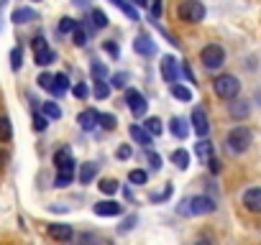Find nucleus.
I'll use <instances>...</instances> for the list:
<instances>
[{
    "label": "nucleus",
    "instance_id": "f257e3e1",
    "mask_svg": "<svg viewBox=\"0 0 261 245\" xmlns=\"http://www.w3.org/2000/svg\"><path fill=\"white\" fill-rule=\"evenodd\" d=\"M213 89H215L218 97L233 100V97H238V92H241V82H238L233 74H220V77L213 79Z\"/></svg>",
    "mask_w": 261,
    "mask_h": 245
},
{
    "label": "nucleus",
    "instance_id": "f03ea898",
    "mask_svg": "<svg viewBox=\"0 0 261 245\" xmlns=\"http://www.w3.org/2000/svg\"><path fill=\"white\" fill-rule=\"evenodd\" d=\"M225 143H228V151H230V154H243V151H248V146H251V131L243 128V126H238V128H233V131L228 133Z\"/></svg>",
    "mask_w": 261,
    "mask_h": 245
},
{
    "label": "nucleus",
    "instance_id": "7ed1b4c3",
    "mask_svg": "<svg viewBox=\"0 0 261 245\" xmlns=\"http://www.w3.org/2000/svg\"><path fill=\"white\" fill-rule=\"evenodd\" d=\"M200 62H202L205 69H220V67L225 64V51H223V46H218V44L205 46V49L200 51Z\"/></svg>",
    "mask_w": 261,
    "mask_h": 245
},
{
    "label": "nucleus",
    "instance_id": "20e7f679",
    "mask_svg": "<svg viewBox=\"0 0 261 245\" xmlns=\"http://www.w3.org/2000/svg\"><path fill=\"white\" fill-rule=\"evenodd\" d=\"M179 18L187 21V23H200L205 18V6L200 0H185L179 6Z\"/></svg>",
    "mask_w": 261,
    "mask_h": 245
},
{
    "label": "nucleus",
    "instance_id": "39448f33",
    "mask_svg": "<svg viewBox=\"0 0 261 245\" xmlns=\"http://www.w3.org/2000/svg\"><path fill=\"white\" fill-rule=\"evenodd\" d=\"M125 105L130 107L134 117H144V115H146V107H149L146 97H144L139 89H128V92H125Z\"/></svg>",
    "mask_w": 261,
    "mask_h": 245
},
{
    "label": "nucleus",
    "instance_id": "423d86ee",
    "mask_svg": "<svg viewBox=\"0 0 261 245\" xmlns=\"http://www.w3.org/2000/svg\"><path fill=\"white\" fill-rule=\"evenodd\" d=\"M192 128H195V133H197L200 138H205V136L210 133V122H207V112H205L202 107H195V110H192Z\"/></svg>",
    "mask_w": 261,
    "mask_h": 245
},
{
    "label": "nucleus",
    "instance_id": "0eeeda50",
    "mask_svg": "<svg viewBox=\"0 0 261 245\" xmlns=\"http://www.w3.org/2000/svg\"><path fill=\"white\" fill-rule=\"evenodd\" d=\"M159 69H162V77H164V82H169V84H174L177 82V74H179V67H177V59L174 56H162V64H159Z\"/></svg>",
    "mask_w": 261,
    "mask_h": 245
},
{
    "label": "nucleus",
    "instance_id": "6e6552de",
    "mask_svg": "<svg viewBox=\"0 0 261 245\" xmlns=\"http://www.w3.org/2000/svg\"><path fill=\"white\" fill-rule=\"evenodd\" d=\"M77 122H80L82 131H95V126H100V112L92 110V107H87V110H82L77 115Z\"/></svg>",
    "mask_w": 261,
    "mask_h": 245
},
{
    "label": "nucleus",
    "instance_id": "1a4fd4ad",
    "mask_svg": "<svg viewBox=\"0 0 261 245\" xmlns=\"http://www.w3.org/2000/svg\"><path fill=\"white\" fill-rule=\"evenodd\" d=\"M134 49H136L141 56H154V54H156V44L151 41L149 34H139L136 41H134Z\"/></svg>",
    "mask_w": 261,
    "mask_h": 245
},
{
    "label": "nucleus",
    "instance_id": "9d476101",
    "mask_svg": "<svg viewBox=\"0 0 261 245\" xmlns=\"http://www.w3.org/2000/svg\"><path fill=\"white\" fill-rule=\"evenodd\" d=\"M54 164H57V171H74V159H72V151L64 146L54 154Z\"/></svg>",
    "mask_w": 261,
    "mask_h": 245
},
{
    "label": "nucleus",
    "instance_id": "9b49d317",
    "mask_svg": "<svg viewBox=\"0 0 261 245\" xmlns=\"http://www.w3.org/2000/svg\"><path fill=\"white\" fill-rule=\"evenodd\" d=\"M190 202H192V215H210V212H215V207H218V204H215L210 197H205V194L192 197Z\"/></svg>",
    "mask_w": 261,
    "mask_h": 245
},
{
    "label": "nucleus",
    "instance_id": "f8f14e48",
    "mask_svg": "<svg viewBox=\"0 0 261 245\" xmlns=\"http://www.w3.org/2000/svg\"><path fill=\"white\" fill-rule=\"evenodd\" d=\"M120 212H123V207L118 202H113V199H105V202L95 204V215L97 217H118Z\"/></svg>",
    "mask_w": 261,
    "mask_h": 245
},
{
    "label": "nucleus",
    "instance_id": "ddd939ff",
    "mask_svg": "<svg viewBox=\"0 0 261 245\" xmlns=\"http://www.w3.org/2000/svg\"><path fill=\"white\" fill-rule=\"evenodd\" d=\"M243 204L248 212H261V187H251L243 194Z\"/></svg>",
    "mask_w": 261,
    "mask_h": 245
},
{
    "label": "nucleus",
    "instance_id": "4468645a",
    "mask_svg": "<svg viewBox=\"0 0 261 245\" xmlns=\"http://www.w3.org/2000/svg\"><path fill=\"white\" fill-rule=\"evenodd\" d=\"M248 112H251V102L248 100H238V97L230 100V117L233 120H243V117H248Z\"/></svg>",
    "mask_w": 261,
    "mask_h": 245
},
{
    "label": "nucleus",
    "instance_id": "2eb2a0df",
    "mask_svg": "<svg viewBox=\"0 0 261 245\" xmlns=\"http://www.w3.org/2000/svg\"><path fill=\"white\" fill-rule=\"evenodd\" d=\"M169 131H172V136L179 138V141H185V138L190 136V126H187L185 117H172V120H169Z\"/></svg>",
    "mask_w": 261,
    "mask_h": 245
},
{
    "label": "nucleus",
    "instance_id": "dca6fc26",
    "mask_svg": "<svg viewBox=\"0 0 261 245\" xmlns=\"http://www.w3.org/2000/svg\"><path fill=\"white\" fill-rule=\"evenodd\" d=\"M49 237H54V240H72L74 232H72L69 225H64V222H54V225H49Z\"/></svg>",
    "mask_w": 261,
    "mask_h": 245
},
{
    "label": "nucleus",
    "instance_id": "f3484780",
    "mask_svg": "<svg viewBox=\"0 0 261 245\" xmlns=\"http://www.w3.org/2000/svg\"><path fill=\"white\" fill-rule=\"evenodd\" d=\"M128 133H130V138H134L136 143H141L144 148H149V146H151V133L146 131V126H144V128H141V126H130V128H128Z\"/></svg>",
    "mask_w": 261,
    "mask_h": 245
},
{
    "label": "nucleus",
    "instance_id": "a211bd4d",
    "mask_svg": "<svg viewBox=\"0 0 261 245\" xmlns=\"http://www.w3.org/2000/svg\"><path fill=\"white\" fill-rule=\"evenodd\" d=\"M39 16H36V11L34 8H18V11H13V16H11V21L13 23H18V26H23V23H31V21H36Z\"/></svg>",
    "mask_w": 261,
    "mask_h": 245
},
{
    "label": "nucleus",
    "instance_id": "6ab92c4d",
    "mask_svg": "<svg viewBox=\"0 0 261 245\" xmlns=\"http://www.w3.org/2000/svg\"><path fill=\"white\" fill-rule=\"evenodd\" d=\"M67 89H69V79H67V74H54V82H51V95L54 97H62V95H67Z\"/></svg>",
    "mask_w": 261,
    "mask_h": 245
},
{
    "label": "nucleus",
    "instance_id": "aec40b11",
    "mask_svg": "<svg viewBox=\"0 0 261 245\" xmlns=\"http://www.w3.org/2000/svg\"><path fill=\"white\" fill-rule=\"evenodd\" d=\"M95 176H97V164L95 161L80 164V184H90Z\"/></svg>",
    "mask_w": 261,
    "mask_h": 245
},
{
    "label": "nucleus",
    "instance_id": "412c9836",
    "mask_svg": "<svg viewBox=\"0 0 261 245\" xmlns=\"http://www.w3.org/2000/svg\"><path fill=\"white\" fill-rule=\"evenodd\" d=\"M34 59H36L39 67H49V64H54L57 54H54L49 46H44V49H36V51H34Z\"/></svg>",
    "mask_w": 261,
    "mask_h": 245
},
{
    "label": "nucleus",
    "instance_id": "4be33fe9",
    "mask_svg": "<svg viewBox=\"0 0 261 245\" xmlns=\"http://www.w3.org/2000/svg\"><path fill=\"white\" fill-rule=\"evenodd\" d=\"M195 154L200 156V161H210V159H213V143L207 141V136L200 138V143L195 146Z\"/></svg>",
    "mask_w": 261,
    "mask_h": 245
},
{
    "label": "nucleus",
    "instance_id": "5701e85b",
    "mask_svg": "<svg viewBox=\"0 0 261 245\" xmlns=\"http://www.w3.org/2000/svg\"><path fill=\"white\" fill-rule=\"evenodd\" d=\"M110 3L123 13V16H128L130 21H139V13H136V8L134 6H128V0H110Z\"/></svg>",
    "mask_w": 261,
    "mask_h": 245
},
{
    "label": "nucleus",
    "instance_id": "b1692460",
    "mask_svg": "<svg viewBox=\"0 0 261 245\" xmlns=\"http://www.w3.org/2000/svg\"><path fill=\"white\" fill-rule=\"evenodd\" d=\"M172 164H174L177 169H182V171H185V169L190 166V154H187L185 148H177V151L172 154Z\"/></svg>",
    "mask_w": 261,
    "mask_h": 245
},
{
    "label": "nucleus",
    "instance_id": "393cba45",
    "mask_svg": "<svg viewBox=\"0 0 261 245\" xmlns=\"http://www.w3.org/2000/svg\"><path fill=\"white\" fill-rule=\"evenodd\" d=\"M41 110H44V115H46V117H51V120H59V117H62V107H59L57 102H51V100H49V102H44V107H41Z\"/></svg>",
    "mask_w": 261,
    "mask_h": 245
},
{
    "label": "nucleus",
    "instance_id": "a878e982",
    "mask_svg": "<svg viewBox=\"0 0 261 245\" xmlns=\"http://www.w3.org/2000/svg\"><path fill=\"white\" fill-rule=\"evenodd\" d=\"M72 179H74V171H57V179H54V187H59V189H64V187H69V184H72Z\"/></svg>",
    "mask_w": 261,
    "mask_h": 245
},
{
    "label": "nucleus",
    "instance_id": "bb28decb",
    "mask_svg": "<svg viewBox=\"0 0 261 245\" xmlns=\"http://www.w3.org/2000/svg\"><path fill=\"white\" fill-rule=\"evenodd\" d=\"M146 131L151 133V136H162V131H164V126H162V120L159 117H146Z\"/></svg>",
    "mask_w": 261,
    "mask_h": 245
},
{
    "label": "nucleus",
    "instance_id": "cd10ccee",
    "mask_svg": "<svg viewBox=\"0 0 261 245\" xmlns=\"http://www.w3.org/2000/svg\"><path fill=\"white\" fill-rule=\"evenodd\" d=\"M146 179H149V174H146L144 169H134V171L128 174V181H130V184H136V187L146 184Z\"/></svg>",
    "mask_w": 261,
    "mask_h": 245
},
{
    "label": "nucleus",
    "instance_id": "c85d7f7f",
    "mask_svg": "<svg viewBox=\"0 0 261 245\" xmlns=\"http://www.w3.org/2000/svg\"><path fill=\"white\" fill-rule=\"evenodd\" d=\"M172 95H174L177 100H182V102H190V100H192V92H190L187 87H182V84H177V82L172 84Z\"/></svg>",
    "mask_w": 261,
    "mask_h": 245
},
{
    "label": "nucleus",
    "instance_id": "c756f323",
    "mask_svg": "<svg viewBox=\"0 0 261 245\" xmlns=\"http://www.w3.org/2000/svg\"><path fill=\"white\" fill-rule=\"evenodd\" d=\"M108 95H110V84L105 79H95V97L97 100H105Z\"/></svg>",
    "mask_w": 261,
    "mask_h": 245
},
{
    "label": "nucleus",
    "instance_id": "7c9ffc66",
    "mask_svg": "<svg viewBox=\"0 0 261 245\" xmlns=\"http://www.w3.org/2000/svg\"><path fill=\"white\" fill-rule=\"evenodd\" d=\"M97 187H100V192H102V194H115V192L120 189V184H118L115 179H102Z\"/></svg>",
    "mask_w": 261,
    "mask_h": 245
},
{
    "label": "nucleus",
    "instance_id": "2f4dec72",
    "mask_svg": "<svg viewBox=\"0 0 261 245\" xmlns=\"http://www.w3.org/2000/svg\"><path fill=\"white\" fill-rule=\"evenodd\" d=\"M13 128H11V120L8 117H0V141H11Z\"/></svg>",
    "mask_w": 261,
    "mask_h": 245
},
{
    "label": "nucleus",
    "instance_id": "473e14b6",
    "mask_svg": "<svg viewBox=\"0 0 261 245\" xmlns=\"http://www.w3.org/2000/svg\"><path fill=\"white\" fill-rule=\"evenodd\" d=\"M90 18H92V23H95V28H105L108 26V16L100 11V8H95L92 13H90Z\"/></svg>",
    "mask_w": 261,
    "mask_h": 245
},
{
    "label": "nucleus",
    "instance_id": "72a5a7b5",
    "mask_svg": "<svg viewBox=\"0 0 261 245\" xmlns=\"http://www.w3.org/2000/svg\"><path fill=\"white\" fill-rule=\"evenodd\" d=\"M77 26H80V23H77L74 18H69V16H67V18H62V21H59V34H74V28H77Z\"/></svg>",
    "mask_w": 261,
    "mask_h": 245
},
{
    "label": "nucleus",
    "instance_id": "f704fd0d",
    "mask_svg": "<svg viewBox=\"0 0 261 245\" xmlns=\"http://www.w3.org/2000/svg\"><path fill=\"white\" fill-rule=\"evenodd\" d=\"M90 72H92V77H95V79H105V77H108V67H105V64H100V62H92Z\"/></svg>",
    "mask_w": 261,
    "mask_h": 245
},
{
    "label": "nucleus",
    "instance_id": "c9c22d12",
    "mask_svg": "<svg viewBox=\"0 0 261 245\" xmlns=\"http://www.w3.org/2000/svg\"><path fill=\"white\" fill-rule=\"evenodd\" d=\"M110 84H113L115 89L125 87V84H128V74H125V72H118V74H113V77H110Z\"/></svg>",
    "mask_w": 261,
    "mask_h": 245
},
{
    "label": "nucleus",
    "instance_id": "e433bc0d",
    "mask_svg": "<svg viewBox=\"0 0 261 245\" xmlns=\"http://www.w3.org/2000/svg\"><path fill=\"white\" fill-rule=\"evenodd\" d=\"M46 126H49V117H46L44 112H36V115H34V128H36V131H46Z\"/></svg>",
    "mask_w": 261,
    "mask_h": 245
},
{
    "label": "nucleus",
    "instance_id": "4c0bfd02",
    "mask_svg": "<svg viewBox=\"0 0 261 245\" xmlns=\"http://www.w3.org/2000/svg\"><path fill=\"white\" fill-rule=\"evenodd\" d=\"M21 64H23V51H21V49H13V51H11V67L18 72Z\"/></svg>",
    "mask_w": 261,
    "mask_h": 245
},
{
    "label": "nucleus",
    "instance_id": "58836bf2",
    "mask_svg": "<svg viewBox=\"0 0 261 245\" xmlns=\"http://www.w3.org/2000/svg\"><path fill=\"white\" fill-rule=\"evenodd\" d=\"M72 92H74V97H77V100H85V97L90 95V89H87V84H85V82H77V84L72 87Z\"/></svg>",
    "mask_w": 261,
    "mask_h": 245
},
{
    "label": "nucleus",
    "instance_id": "ea45409f",
    "mask_svg": "<svg viewBox=\"0 0 261 245\" xmlns=\"http://www.w3.org/2000/svg\"><path fill=\"white\" fill-rule=\"evenodd\" d=\"M100 126H102L105 131H113V128H115V117L108 115V112H102V115H100Z\"/></svg>",
    "mask_w": 261,
    "mask_h": 245
},
{
    "label": "nucleus",
    "instance_id": "a19ab883",
    "mask_svg": "<svg viewBox=\"0 0 261 245\" xmlns=\"http://www.w3.org/2000/svg\"><path fill=\"white\" fill-rule=\"evenodd\" d=\"M74 44H77V46H85V44H87V31H85L82 26L74 28Z\"/></svg>",
    "mask_w": 261,
    "mask_h": 245
},
{
    "label": "nucleus",
    "instance_id": "79ce46f5",
    "mask_svg": "<svg viewBox=\"0 0 261 245\" xmlns=\"http://www.w3.org/2000/svg\"><path fill=\"white\" fill-rule=\"evenodd\" d=\"M146 159H149V166H151V169H162V156H159V154L149 151V154H146Z\"/></svg>",
    "mask_w": 261,
    "mask_h": 245
},
{
    "label": "nucleus",
    "instance_id": "37998d69",
    "mask_svg": "<svg viewBox=\"0 0 261 245\" xmlns=\"http://www.w3.org/2000/svg\"><path fill=\"white\" fill-rule=\"evenodd\" d=\"M177 212L185 215V217H192V202H190V199H182V204L177 207Z\"/></svg>",
    "mask_w": 261,
    "mask_h": 245
},
{
    "label": "nucleus",
    "instance_id": "c03bdc74",
    "mask_svg": "<svg viewBox=\"0 0 261 245\" xmlns=\"http://www.w3.org/2000/svg\"><path fill=\"white\" fill-rule=\"evenodd\" d=\"M51 82H54V74H41L39 77V87L41 89H51Z\"/></svg>",
    "mask_w": 261,
    "mask_h": 245
},
{
    "label": "nucleus",
    "instance_id": "a18cd8bd",
    "mask_svg": "<svg viewBox=\"0 0 261 245\" xmlns=\"http://www.w3.org/2000/svg\"><path fill=\"white\" fill-rule=\"evenodd\" d=\"M134 225H136V215H130V217H125V220H123V225H120L118 230H120V232H128Z\"/></svg>",
    "mask_w": 261,
    "mask_h": 245
},
{
    "label": "nucleus",
    "instance_id": "49530a36",
    "mask_svg": "<svg viewBox=\"0 0 261 245\" xmlns=\"http://www.w3.org/2000/svg\"><path fill=\"white\" fill-rule=\"evenodd\" d=\"M172 194V187H164V192H156V194H151V202H162V199H167Z\"/></svg>",
    "mask_w": 261,
    "mask_h": 245
},
{
    "label": "nucleus",
    "instance_id": "de8ad7c7",
    "mask_svg": "<svg viewBox=\"0 0 261 245\" xmlns=\"http://www.w3.org/2000/svg\"><path fill=\"white\" fill-rule=\"evenodd\" d=\"M164 13V3H162V0H154V6H151V16L154 18H159Z\"/></svg>",
    "mask_w": 261,
    "mask_h": 245
},
{
    "label": "nucleus",
    "instance_id": "09e8293b",
    "mask_svg": "<svg viewBox=\"0 0 261 245\" xmlns=\"http://www.w3.org/2000/svg\"><path fill=\"white\" fill-rule=\"evenodd\" d=\"M115 156H118V159H123V161H125V159H130V146H120V148L115 151Z\"/></svg>",
    "mask_w": 261,
    "mask_h": 245
},
{
    "label": "nucleus",
    "instance_id": "8fccbe9b",
    "mask_svg": "<svg viewBox=\"0 0 261 245\" xmlns=\"http://www.w3.org/2000/svg\"><path fill=\"white\" fill-rule=\"evenodd\" d=\"M31 46H34V51H36V49H44V46H49V44H46V39H44V36H36V39L31 41Z\"/></svg>",
    "mask_w": 261,
    "mask_h": 245
},
{
    "label": "nucleus",
    "instance_id": "3c124183",
    "mask_svg": "<svg viewBox=\"0 0 261 245\" xmlns=\"http://www.w3.org/2000/svg\"><path fill=\"white\" fill-rule=\"evenodd\" d=\"M102 46H105V51H108V54H110V56H118V54H120V51H118V46H115V44H113V41H105V44H102Z\"/></svg>",
    "mask_w": 261,
    "mask_h": 245
},
{
    "label": "nucleus",
    "instance_id": "603ef678",
    "mask_svg": "<svg viewBox=\"0 0 261 245\" xmlns=\"http://www.w3.org/2000/svg\"><path fill=\"white\" fill-rule=\"evenodd\" d=\"M207 164H210V171H213V174H218V171H220V161H218V159H210Z\"/></svg>",
    "mask_w": 261,
    "mask_h": 245
},
{
    "label": "nucleus",
    "instance_id": "864d4df0",
    "mask_svg": "<svg viewBox=\"0 0 261 245\" xmlns=\"http://www.w3.org/2000/svg\"><path fill=\"white\" fill-rule=\"evenodd\" d=\"M6 161H8V154H3V151H0V169L6 166Z\"/></svg>",
    "mask_w": 261,
    "mask_h": 245
},
{
    "label": "nucleus",
    "instance_id": "5fc2aeb1",
    "mask_svg": "<svg viewBox=\"0 0 261 245\" xmlns=\"http://www.w3.org/2000/svg\"><path fill=\"white\" fill-rule=\"evenodd\" d=\"M130 3H136V6H141V8H144V6L149 3V0H130Z\"/></svg>",
    "mask_w": 261,
    "mask_h": 245
},
{
    "label": "nucleus",
    "instance_id": "6e6d98bb",
    "mask_svg": "<svg viewBox=\"0 0 261 245\" xmlns=\"http://www.w3.org/2000/svg\"><path fill=\"white\" fill-rule=\"evenodd\" d=\"M256 102H258V105H261V87H258V89H256Z\"/></svg>",
    "mask_w": 261,
    "mask_h": 245
},
{
    "label": "nucleus",
    "instance_id": "4d7b16f0",
    "mask_svg": "<svg viewBox=\"0 0 261 245\" xmlns=\"http://www.w3.org/2000/svg\"><path fill=\"white\" fill-rule=\"evenodd\" d=\"M34 3H39V0H34Z\"/></svg>",
    "mask_w": 261,
    "mask_h": 245
}]
</instances>
